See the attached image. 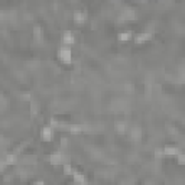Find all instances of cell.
<instances>
[{
    "mask_svg": "<svg viewBox=\"0 0 185 185\" xmlns=\"http://www.w3.org/2000/svg\"><path fill=\"white\" fill-rule=\"evenodd\" d=\"M58 55H59V58L64 61V62H71L72 54H71V49L67 48V46H62V48H59V51H58Z\"/></svg>",
    "mask_w": 185,
    "mask_h": 185,
    "instance_id": "1",
    "label": "cell"
},
{
    "mask_svg": "<svg viewBox=\"0 0 185 185\" xmlns=\"http://www.w3.org/2000/svg\"><path fill=\"white\" fill-rule=\"evenodd\" d=\"M74 33L72 32H64V35H62V42H64L65 45H72L74 44Z\"/></svg>",
    "mask_w": 185,
    "mask_h": 185,
    "instance_id": "2",
    "label": "cell"
},
{
    "mask_svg": "<svg viewBox=\"0 0 185 185\" xmlns=\"http://www.w3.org/2000/svg\"><path fill=\"white\" fill-rule=\"evenodd\" d=\"M85 18H87L85 12H83V10H75L74 12V20H75L77 23H83L84 20H85Z\"/></svg>",
    "mask_w": 185,
    "mask_h": 185,
    "instance_id": "3",
    "label": "cell"
},
{
    "mask_svg": "<svg viewBox=\"0 0 185 185\" xmlns=\"http://www.w3.org/2000/svg\"><path fill=\"white\" fill-rule=\"evenodd\" d=\"M121 18H123V19H135V18H136V13H135L133 9L127 8L121 12Z\"/></svg>",
    "mask_w": 185,
    "mask_h": 185,
    "instance_id": "4",
    "label": "cell"
},
{
    "mask_svg": "<svg viewBox=\"0 0 185 185\" xmlns=\"http://www.w3.org/2000/svg\"><path fill=\"white\" fill-rule=\"evenodd\" d=\"M49 161H51V163H52V165H59V163L64 161V156L61 155V153H54V155H51Z\"/></svg>",
    "mask_w": 185,
    "mask_h": 185,
    "instance_id": "5",
    "label": "cell"
},
{
    "mask_svg": "<svg viewBox=\"0 0 185 185\" xmlns=\"http://www.w3.org/2000/svg\"><path fill=\"white\" fill-rule=\"evenodd\" d=\"M163 153H165V155H178V153H181V151L175 146H166L165 149H163Z\"/></svg>",
    "mask_w": 185,
    "mask_h": 185,
    "instance_id": "6",
    "label": "cell"
},
{
    "mask_svg": "<svg viewBox=\"0 0 185 185\" xmlns=\"http://www.w3.org/2000/svg\"><path fill=\"white\" fill-rule=\"evenodd\" d=\"M42 137H44L45 140L52 139V129L49 127V126H46V127L42 129Z\"/></svg>",
    "mask_w": 185,
    "mask_h": 185,
    "instance_id": "7",
    "label": "cell"
},
{
    "mask_svg": "<svg viewBox=\"0 0 185 185\" xmlns=\"http://www.w3.org/2000/svg\"><path fill=\"white\" fill-rule=\"evenodd\" d=\"M152 35L149 33V32H143V33H140L136 36V42L137 44H143V42H146L147 39H151Z\"/></svg>",
    "mask_w": 185,
    "mask_h": 185,
    "instance_id": "8",
    "label": "cell"
},
{
    "mask_svg": "<svg viewBox=\"0 0 185 185\" xmlns=\"http://www.w3.org/2000/svg\"><path fill=\"white\" fill-rule=\"evenodd\" d=\"M130 36H132V32L130 30H127V32H121V33H119V41H127V39H130Z\"/></svg>",
    "mask_w": 185,
    "mask_h": 185,
    "instance_id": "9",
    "label": "cell"
},
{
    "mask_svg": "<svg viewBox=\"0 0 185 185\" xmlns=\"http://www.w3.org/2000/svg\"><path fill=\"white\" fill-rule=\"evenodd\" d=\"M16 162V155H8L6 159H4V163L6 165H12V163Z\"/></svg>",
    "mask_w": 185,
    "mask_h": 185,
    "instance_id": "10",
    "label": "cell"
},
{
    "mask_svg": "<svg viewBox=\"0 0 185 185\" xmlns=\"http://www.w3.org/2000/svg\"><path fill=\"white\" fill-rule=\"evenodd\" d=\"M74 179H75V182H80V184H81V182H84V175L83 174H80V172H74Z\"/></svg>",
    "mask_w": 185,
    "mask_h": 185,
    "instance_id": "11",
    "label": "cell"
},
{
    "mask_svg": "<svg viewBox=\"0 0 185 185\" xmlns=\"http://www.w3.org/2000/svg\"><path fill=\"white\" fill-rule=\"evenodd\" d=\"M69 132L71 133H80L81 132V126H78V125L71 126V127H69Z\"/></svg>",
    "mask_w": 185,
    "mask_h": 185,
    "instance_id": "12",
    "label": "cell"
},
{
    "mask_svg": "<svg viewBox=\"0 0 185 185\" xmlns=\"http://www.w3.org/2000/svg\"><path fill=\"white\" fill-rule=\"evenodd\" d=\"M132 136H133V139H139V137H140V129H137V127L133 129Z\"/></svg>",
    "mask_w": 185,
    "mask_h": 185,
    "instance_id": "13",
    "label": "cell"
},
{
    "mask_svg": "<svg viewBox=\"0 0 185 185\" xmlns=\"http://www.w3.org/2000/svg\"><path fill=\"white\" fill-rule=\"evenodd\" d=\"M116 129L119 132H125L126 130V123H116Z\"/></svg>",
    "mask_w": 185,
    "mask_h": 185,
    "instance_id": "14",
    "label": "cell"
},
{
    "mask_svg": "<svg viewBox=\"0 0 185 185\" xmlns=\"http://www.w3.org/2000/svg\"><path fill=\"white\" fill-rule=\"evenodd\" d=\"M64 172H65L67 175H72V174H74V171H72V168L68 165V163L64 166Z\"/></svg>",
    "mask_w": 185,
    "mask_h": 185,
    "instance_id": "15",
    "label": "cell"
},
{
    "mask_svg": "<svg viewBox=\"0 0 185 185\" xmlns=\"http://www.w3.org/2000/svg\"><path fill=\"white\" fill-rule=\"evenodd\" d=\"M178 161H179V163H184L185 158H184V155H182V153H178Z\"/></svg>",
    "mask_w": 185,
    "mask_h": 185,
    "instance_id": "16",
    "label": "cell"
},
{
    "mask_svg": "<svg viewBox=\"0 0 185 185\" xmlns=\"http://www.w3.org/2000/svg\"><path fill=\"white\" fill-rule=\"evenodd\" d=\"M4 165H6V163H0V172H3V171H4Z\"/></svg>",
    "mask_w": 185,
    "mask_h": 185,
    "instance_id": "17",
    "label": "cell"
},
{
    "mask_svg": "<svg viewBox=\"0 0 185 185\" xmlns=\"http://www.w3.org/2000/svg\"><path fill=\"white\" fill-rule=\"evenodd\" d=\"M35 185H44V184H42V182H38V184H35Z\"/></svg>",
    "mask_w": 185,
    "mask_h": 185,
    "instance_id": "18",
    "label": "cell"
}]
</instances>
